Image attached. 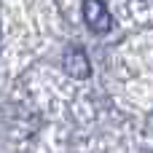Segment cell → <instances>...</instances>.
Instances as JSON below:
<instances>
[{"label": "cell", "instance_id": "cell-1", "mask_svg": "<svg viewBox=\"0 0 153 153\" xmlns=\"http://www.w3.org/2000/svg\"><path fill=\"white\" fill-rule=\"evenodd\" d=\"M83 22L91 32H108L113 27L110 11L102 0H83Z\"/></svg>", "mask_w": 153, "mask_h": 153}, {"label": "cell", "instance_id": "cell-2", "mask_svg": "<svg viewBox=\"0 0 153 153\" xmlns=\"http://www.w3.org/2000/svg\"><path fill=\"white\" fill-rule=\"evenodd\" d=\"M65 70H67V75L70 78H78V81H83V78H89V73H91V65H89V56H86V51L83 48H67L65 51Z\"/></svg>", "mask_w": 153, "mask_h": 153}]
</instances>
